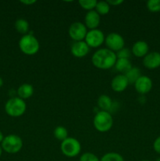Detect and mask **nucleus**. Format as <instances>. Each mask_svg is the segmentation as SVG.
<instances>
[{"instance_id": "nucleus-1", "label": "nucleus", "mask_w": 160, "mask_h": 161, "mask_svg": "<svg viewBox=\"0 0 160 161\" xmlns=\"http://www.w3.org/2000/svg\"><path fill=\"white\" fill-rule=\"evenodd\" d=\"M117 61L115 53L108 48L99 49L92 57V63L96 68L107 70L114 67Z\"/></svg>"}, {"instance_id": "nucleus-2", "label": "nucleus", "mask_w": 160, "mask_h": 161, "mask_svg": "<svg viewBox=\"0 0 160 161\" xmlns=\"http://www.w3.org/2000/svg\"><path fill=\"white\" fill-rule=\"evenodd\" d=\"M39 42L32 34H27L22 36L19 41L20 51L26 55H34L39 50Z\"/></svg>"}, {"instance_id": "nucleus-3", "label": "nucleus", "mask_w": 160, "mask_h": 161, "mask_svg": "<svg viewBox=\"0 0 160 161\" xmlns=\"http://www.w3.org/2000/svg\"><path fill=\"white\" fill-rule=\"evenodd\" d=\"M27 105L24 100L19 97H13L9 98L5 105V111L12 117H19L24 114Z\"/></svg>"}, {"instance_id": "nucleus-4", "label": "nucleus", "mask_w": 160, "mask_h": 161, "mask_svg": "<svg viewBox=\"0 0 160 161\" xmlns=\"http://www.w3.org/2000/svg\"><path fill=\"white\" fill-rule=\"evenodd\" d=\"M93 126L101 133L108 132L113 126V118L109 112L98 111L93 118Z\"/></svg>"}, {"instance_id": "nucleus-5", "label": "nucleus", "mask_w": 160, "mask_h": 161, "mask_svg": "<svg viewBox=\"0 0 160 161\" xmlns=\"http://www.w3.org/2000/svg\"><path fill=\"white\" fill-rule=\"evenodd\" d=\"M2 149L9 154L17 153L23 147V141L18 135H9L4 138L2 142Z\"/></svg>"}, {"instance_id": "nucleus-6", "label": "nucleus", "mask_w": 160, "mask_h": 161, "mask_svg": "<svg viewBox=\"0 0 160 161\" xmlns=\"http://www.w3.org/2000/svg\"><path fill=\"white\" fill-rule=\"evenodd\" d=\"M82 149L81 144L76 138L68 137L61 142V150L65 157L72 158L80 153Z\"/></svg>"}, {"instance_id": "nucleus-7", "label": "nucleus", "mask_w": 160, "mask_h": 161, "mask_svg": "<svg viewBox=\"0 0 160 161\" xmlns=\"http://www.w3.org/2000/svg\"><path fill=\"white\" fill-rule=\"evenodd\" d=\"M105 44L108 50H111L114 53H117L125 46V40L121 35L115 32H111L108 34L105 38Z\"/></svg>"}, {"instance_id": "nucleus-8", "label": "nucleus", "mask_w": 160, "mask_h": 161, "mask_svg": "<svg viewBox=\"0 0 160 161\" xmlns=\"http://www.w3.org/2000/svg\"><path fill=\"white\" fill-rule=\"evenodd\" d=\"M84 41L89 47L97 48L104 42L105 36L101 30L97 29V28L89 30L86 34Z\"/></svg>"}, {"instance_id": "nucleus-9", "label": "nucleus", "mask_w": 160, "mask_h": 161, "mask_svg": "<svg viewBox=\"0 0 160 161\" xmlns=\"http://www.w3.org/2000/svg\"><path fill=\"white\" fill-rule=\"evenodd\" d=\"M87 32V28L81 22H74L70 25L68 29L69 36L75 42L84 41Z\"/></svg>"}, {"instance_id": "nucleus-10", "label": "nucleus", "mask_w": 160, "mask_h": 161, "mask_svg": "<svg viewBox=\"0 0 160 161\" xmlns=\"http://www.w3.org/2000/svg\"><path fill=\"white\" fill-rule=\"evenodd\" d=\"M90 47L86 44L85 41L74 42L71 47V53L77 58H82L86 57L89 53Z\"/></svg>"}, {"instance_id": "nucleus-11", "label": "nucleus", "mask_w": 160, "mask_h": 161, "mask_svg": "<svg viewBox=\"0 0 160 161\" xmlns=\"http://www.w3.org/2000/svg\"><path fill=\"white\" fill-rule=\"evenodd\" d=\"M135 90L141 94H145L148 93L152 88V81L149 77L146 75H141L134 83Z\"/></svg>"}, {"instance_id": "nucleus-12", "label": "nucleus", "mask_w": 160, "mask_h": 161, "mask_svg": "<svg viewBox=\"0 0 160 161\" xmlns=\"http://www.w3.org/2000/svg\"><path fill=\"white\" fill-rule=\"evenodd\" d=\"M143 64L148 69H155L160 66V53L151 52L143 58Z\"/></svg>"}, {"instance_id": "nucleus-13", "label": "nucleus", "mask_w": 160, "mask_h": 161, "mask_svg": "<svg viewBox=\"0 0 160 161\" xmlns=\"http://www.w3.org/2000/svg\"><path fill=\"white\" fill-rule=\"evenodd\" d=\"M129 84L130 83H129L125 75H122V74L115 75L111 82V89L115 92H122L126 89Z\"/></svg>"}, {"instance_id": "nucleus-14", "label": "nucleus", "mask_w": 160, "mask_h": 161, "mask_svg": "<svg viewBox=\"0 0 160 161\" xmlns=\"http://www.w3.org/2000/svg\"><path fill=\"white\" fill-rule=\"evenodd\" d=\"M100 16L96 12L95 10L88 11L87 14L85 16V24L87 28L90 30L97 29V27L100 25Z\"/></svg>"}, {"instance_id": "nucleus-15", "label": "nucleus", "mask_w": 160, "mask_h": 161, "mask_svg": "<svg viewBox=\"0 0 160 161\" xmlns=\"http://www.w3.org/2000/svg\"><path fill=\"white\" fill-rule=\"evenodd\" d=\"M148 44L145 41L140 40L134 42L132 47L131 52L136 58H144L148 53Z\"/></svg>"}, {"instance_id": "nucleus-16", "label": "nucleus", "mask_w": 160, "mask_h": 161, "mask_svg": "<svg viewBox=\"0 0 160 161\" xmlns=\"http://www.w3.org/2000/svg\"><path fill=\"white\" fill-rule=\"evenodd\" d=\"M114 67L117 72L122 73V75H125L133 68V65L130 59L119 58L117 59Z\"/></svg>"}, {"instance_id": "nucleus-17", "label": "nucleus", "mask_w": 160, "mask_h": 161, "mask_svg": "<svg viewBox=\"0 0 160 161\" xmlns=\"http://www.w3.org/2000/svg\"><path fill=\"white\" fill-rule=\"evenodd\" d=\"M97 106L101 111L111 112L113 106V102L109 96L106 94H102L97 99Z\"/></svg>"}, {"instance_id": "nucleus-18", "label": "nucleus", "mask_w": 160, "mask_h": 161, "mask_svg": "<svg viewBox=\"0 0 160 161\" xmlns=\"http://www.w3.org/2000/svg\"><path fill=\"white\" fill-rule=\"evenodd\" d=\"M33 94H34V88H33L32 85L29 84V83H24V84L20 85L17 89L18 97L23 100L31 97Z\"/></svg>"}, {"instance_id": "nucleus-19", "label": "nucleus", "mask_w": 160, "mask_h": 161, "mask_svg": "<svg viewBox=\"0 0 160 161\" xmlns=\"http://www.w3.org/2000/svg\"><path fill=\"white\" fill-rule=\"evenodd\" d=\"M14 27L17 32L23 34L24 36L28 34V31H29V23L28 20L24 18L17 19L14 24Z\"/></svg>"}, {"instance_id": "nucleus-20", "label": "nucleus", "mask_w": 160, "mask_h": 161, "mask_svg": "<svg viewBox=\"0 0 160 161\" xmlns=\"http://www.w3.org/2000/svg\"><path fill=\"white\" fill-rule=\"evenodd\" d=\"M125 75L130 84H134L136 80L141 76V72L139 68L133 66V68Z\"/></svg>"}, {"instance_id": "nucleus-21", "label": "nucleus", "mask_w": 160, "mask_h": 161, "mask_svg": "<svg viewBox=\"0 0 160 161\" xmlns=\"http://www.w3.org/2000/svg\"><path fill=\"white\" fill-rule=\"evenodd\" d=\"M53 135H54L55 138L62 142L66 138H68V131L63 126H58L53 130Z\"/></svg>"}, {"instance_id": "nucleus-22", "label": "nucleus", "mask_w": 160, "mask_h": 161, "mask_svg": "<svg viewBox=\"0 0 160 161\" xmlns=\"http://www.w3.org/2000/svg\"><path fill=\"white\" fill-rule=\"evenodd\" d=\"M111 6L108 3L107 1H100L97 2V6L95 7V11L99 15H107L109 13Z\"/></svg>"}, {"instance_id": "nucleus-23", "label": "nucleus", "mask_w": 160, "mask_h": 161, "mask_svg": "<svg viewBox=\"0 0 160 161\" xmlns=\"http://www.w3.org/2000/svg\"><path fill=\"white\" fill-rule=\"evenodd\" d=\"M100 161H125L123 157L118 153H108L100 158Z\"/></svg>"}, {"instance_id": "nucleus-24", "label": "nucleus", "mask_w": 160, "mask_h": 161, "mask_svg": "<svg viewBox=\"0 0 160 161\" xmlns=\"http://www.w3.org/2000/svg\"><path fill=\"white\" fill-rule=\"evenodd\" d=\"M78 3L83 9L88 11H91L95 9L97 1H96V0H80V1H78Z\"/></svg>"}, {"instance_id": "nucleus-25", "label": "nucleus", "mask_w": 160, "mask_h": 161, "mask_svg": "<svg viewBox=\"0 0 160 161\" xmlns=\"http://www.w3.org/2000/svg\"><path fill=\"white\" fill-rule=\"evenodd\" d=\"M147 8L149 11L153 13L160 11V0H148L147 2Z\"/></svg>"}, {"instance_id": "nucleus-26", "label": "nucleus", "mask_w": 160, "mask_h": 161, "mask_svg": "<svg viewBox=\"0 0 160 161\" xmlns=\"http://www.w3.org/2000/svg\"><path fill=\"white\" fill-rule=\"evenodd\" d=\"M131 50L128 48H122V50H120L119 51H118L117 53H115L116 58L117 59L119 58H125V59H130V56H131Z\"/></svg>"}, {"instance_id": "nucleus-27", "label": "nucleus", "mask_w": 160, "mask_h": 161, "mask_svg": "<svg viewBox=\"0 0 160 161\" xmlns=\"http://www.w3.org/2000/svg\"><path fill=\"white\" fill-rule=\"evenodd\" d=\"M79 161H100V160L92 153H85L80 157Z\"/></svg>"}, {"instance_id": "nucleus-28", "label": "nucleus", "mask_w": 160, "mask_h": 161, "mask_svg": "<svg viewBox=\"0 0 160 161\" xmlns=\"http://www.w3.org/2000/svg\"><path fill=\"white\" fill-rule=\"evenodd\" d=\"M153 148L154 150H155V152L160 154V136L158 137V138L155 140V142H154Z\"/></svg>"}, {"instance_id": "nucleus-29", "label": "nucleus", "mask_w": 160, "mask_h": 161, "mask_svg": "<svg viewBox=\"0 0 160 161\" xmlns=\"http://www.w3.org/2000/svg\"><path fill=\"white\" fill-rule=\"evenodd\" d=\"M108 2V4L110 6H119L120 4H122L123 3L122 0H109V1H107Z\"/></svg>"}, {"instance_id": "nucleus-30", "label": "nucleus", "mask_w": 160, "mask_h": 161, "mask_svg": "<svg viewBox=\"0 0 160 161\" xmlns=\"http://www.w3.org/2000/svg\"><path fill=\"white\" fill-rule=\"evenodd\" d=\"M20 3L24 5H32L36 3L35 0H27V1H20Z\"/></svg>"}, {"instance_id": "nucleus-31", "label": "nucleus", "mask_w": 160, "mask_h": 161, "mask_svg": "<svg viewBox=\"0 0 160 161\" xmlns=\"http://www.w3.org/2000/svg\"><path fill=\"white\" fill-rule=\"evenodd\" d=\"M4 138H5V137L3 136V134L2 133V131H1V130H0V143L3 142V139H4Z\"/></svg>"}, {"instance_id": "nucleus-32", "label": "nucleus", "mask_w": 160, "mask_h": 161, "mask_svg": "<svg viewBox=\"0 0 160 161\" xmlns=\"http://www.w3.org/2000/svg\"><path fill=\"white\" fill-rule=\"evenodd\" d=\"M3 85V80L2 79V77H0V87H2Z\"/></svg>"}, {"instance_id": "nucleus-33", "label": "nucleus", "mask_w": 160, "mask_h": 161, "mask_svg": "<svg viewBox=\"0 0 160 161\" xmlns=\"http://www.w3.org/2000/svg\"><path fill=\"white\" fill-rule=\"evenodd\" d=\"M2 153H3V149H2V146H0V157H1Z\"/></svg>"}, {"instance_id": "nucleus-34", "label": "nucleus", "mask_w": 160, "mask_h": 161, "mask_svg": "<svg viewBox=\"0 0 160 161\" xmlns=\"http://www.w3.org/2000/svg\"><path fill=\"white\" fill-rule=\"evenodd\" d=\"M155 161H160V157H159V158L156 159V160H155Z\"/></svg>"}, {"instance_id": "nucleus-35", "label": "nucleus", "mask_w": 160, "mask_h": 161, "mask_svg": "<svg viewBox=\"0 0 160 161\" xmlns=\"http://www.w3.org/2000/svg\"><path fill=\"white\" fill-rule=\"evenodd\" d=\"M141 161H151V160H141Z\"/></svg>"}]
</instances>
